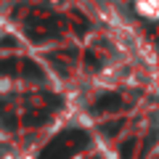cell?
<instances>
[{
	"label": "cell",
	"mask_w": 159,
	"mask_h": 159,
	"mask_svg": "<svg viewBox=\"0 0 159 159\" xmlns=\"http://www.w3.org/2000/svg\"><path fill=\"white\" fill-rule=\"evenodd\" d=\"M88 141H90V138L82 130H66V133H61V135L53 138L51 146L40 154V159H69L72 154L82 151V148L88 146Z\"/></svg>",
	"instance_id": "obj_1"
},
{
	"label": "cell",
	"mask_w": 159,
	"mask_h": 159,
	"mask_svg": "<svg viewBox=\"0 0 159 159\" xmlns=\"http://www.w3.org/2000/svg\"><path fill=\"white\" fill-rule=\"evenodd\" d=\"M122 106V98L117 93H103L96 103H93V111H111V109H119Z\"/></svg>",
	"instance_id": "obj_2"
},
{
	"label": "cell",
	"mask_w": 159,
	"mask_h": 159,
	"mask_svg": "<svg viewBox=\"0 0 159 159\" xmlns=\"http://www.w3.org/2000/svg\"><path fill=\"white\" fill-rule=\"evenodd\" d=\"M122 125H125L122 119H117V122H106V125H101V133H103V135H109V138H111V135H117V133L122 130Z\"/></svg>",
	"instance_id": "obj_3"
},
{
	"label": "cell",
	"mask_w": 159,
	"mask_h": 159,
	"mask_svg": "<svg viewBox=\"0 0 159 159\" xmlns=\"http://www.w3.org/2000/svg\"><path fill=\"white\" fill-rule=\"evenodd\" d=\"M133 154H135V141H125L119 148V159H133Z\"/></svg>",
	"instance_id": "obj_4"
},
{
	"label": "cell",
	"mask_w": 159,
	"mask_h": 159,
	"mask_svg": "<svg viewBox=\"0 0 159 159\" xmlns=\"http://www.w3.org/2000/svg\"><path fill=\"white\" fill-rule=\"evenodd\" d=\"M24 72H29V77H34V80L43 77V69H40L37 64H32V61H24Z\"/></svg>",
	"instance_id": "obj_5"
},
{
	"label": "cell",
	"mask_w": 159,
	"mask_h": 159,
	"mask_svg": "<svg viewBox=\"0 0 159 159\" xmlns=\"http://www.w3.org/2000/svg\"><path fill=\"white\" fill-rule=\"evenodd\" d=\"M45 114H32V119H27V125H32V127H37V125H43V122H45Z\"/></svg>",
	"instance_id": "obj_6"
},
{
	"label": "cell",
	"mask_w": 159,
	"mask_h": 159,
	"mask_svg": "<svg viewBox=\"0 0 159 159\" xmlns=\"http://www.w3.org/2000/svg\"><path fill=\"white\" fill-rule=\"evenodd\" d=\"M45 103H48V106H53V109H58L64 101H61L58 96H53V93H51V96H45Z\"/></svg>",
	"instance_id": "obj_7"
},
{
	"label": "cell",
	"mask_w": 159,
	"mask_h": 159,
	"mask_svg": "<svg viewBox=\"0 0 159 159\" xmlns=\"http://www.w3.org/2000/svg\"><path fill=\"white\" fill-rule=\"evenodd\" d=\"M85 61L90 64V66H96V69L101 66V58H96V56H93V53H88V56H85Z\"/></svg>",
	"instance_id": "obj_8"
}]
</instances>
